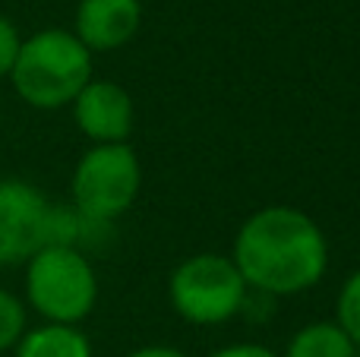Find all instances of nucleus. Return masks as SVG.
Returning a JSON list of instances; mask_svg holds the SVG:
<instances>
[{"label":"nucleus","instance_id":"obj_5","mask_svg":"<svg viewBox=\"0 0 360 357\" xmlns=\"http://www.w3.org/2000/svg\"><path fill=\"white\" fill-rule=\"evenodd\" d=\"M247 282L224 253H193L171 272L168 301L190 326H221L234 320L247 301Z\"/></svg>","mask_w":360,"mask_h":357},{"label":"nucleus","instance_id":"obj_15","mask_svg":"<svg viewBox=\"0 0 360 357\" xmlns=\"http://www.w3.org/2000/svg\"><path fill=\"white\" fill-rule=\"evenodd\" d=\"M127 357H186L180 348H171V345H146V348H136Z\"/></svg>","mask_w":360,"mask_h":357},{"label":"nucleus","instance_id":"obj_14","mask_svg":"<svg viewBox=\"0 0 360 357\" xmlns=\"http://www.w3.org/2000/svg\"><path fill=\"white\" fill-rule=\"evenodd\" d=\"M209 357H278V354L266 345H256V342H237V345L218 348V351H212Z\"/></svg>","mask_w":360,"mask_h":357},{"label":"nucleus","instance_id":"obj_13","mask_svg":"<svg viewBox=\"0 0 360 357\" xmlns=\"http://www.w3.org/2000/svg\"><path fill=\"white\" fill-rule=\"evenodd\" d=\"M19 44H22L19 29L4 16V13H0V79L10 76L13 60H16V54H19Z\"/></svg>","mask_w":360,"mask_h":357},{"label":"nucleus","instance_id":"obj_4","mask_svg":"<svg viewBox=\"0 0 360 357\" xmlns=\"http://www.w3.org/2000/svg\"><path fill=\"white\" fill-rule=\"evenodd\" d=\"M139 187L143 164L130 143L92 145L70 177V206L92 225H108L136 202Z\"/></svg>","mask_w":360,"mask_h":357},{"label":"nucleus","instance_id":"obj_3","mask_svg":"<svg viewBox=\"0 0 360 357\" xmlns=\"http://www.w3.org/2000/svg\"><path fill=\"white\" fill-rule=\"evenodd\" d=\"M98 301V278L79 247L48 244L25 263V304L44 323L79 326Z\"/></svg>","mask_w":360,"mask_h":357},{"label":"nucleus","instance_id":"obj_11","mask_svg":"<svg viewBox=\"0 0 360 357\" xmlns=\"http://www.w3.org/2000/svg\"><path fill=\"white\" fill-rule=\"evenodd\" d=\"M335 323L345 329L351 342L360 348V269L345 278L335 301Z\"/></svg>","mask_w":360,"mask_h":357},{"label":"nucleus","instance_id":"obj_16","mask_svg":"<svg viewBox=\"0 0 360 357\" xmlns=\"http://www.w3.org/2000/svg\"><path fill=\"white\" fill-rule=\"evenodd\" d=\"M357 357H360V348H357Z\"/></svg>","mask_w":360,"mask_h":357},{"label":"nucleus","instance_id":"obj_7","mask_svg":"<svg viewBox=\"0 0 360 357\" xmlns=\"http://www.w3.org/2000/svg\"><path fill=\"white\" fill-rule=\"evenodd\" d=\"M73 120L92 145L127 143L133 133L136 108L124 86L111 79H89L73 98Z\"/></svg>","mask_w":360,"mask_h":357},{"label":"nucleus","instance_id":"obj_8","mask_svg":"<svg viewBox=\"0 0 360 357\" xmlns=\"http://www.w3.org/2000/svg\"><path fill=\"white\" fill-rule=\"evenodd\" d=\"M143 25L139 0H79L73 16V35L89 51H117L136 38Z\"/></svg>","mask_w":360,"mask_h":357},{"label":"nucleus","instance_id":"obj_12","mask_svg":"<svg viewBox=\"0 0 360 357\" xmlns=\"http://www.w3.org/2000/svg\"><path fill=\"white\" fill-rule=\"evenodd\" d=\"M29 329L25 320V301L16 297L13 291L0 288V351H13L22 332Z\"/></svg>","mask_w":360,"mask_h":357},{"label":"nucleus","instance_id":"obj_10","mask_svg":"<svg viewBox=\"0 0 360 357\" xmlns=\"http://www.w3.org/2000/svg\"><path fill=\"white\" fill-rule=\"evenodd\" d=\"M278 357H357V345L335 320H319L300 326Z\"/></svg>","mask_w":360,"mask_h":357},{"label":"nucleus","instance_id":"obj_1","mask_svg":"<svg viewBox=\"0 0 360 357\" xmlns=\"http://www.w3.org/2000/svg\"><path fill=\"white\" fill-rule=\"evenodd\" d=\"M231 259L247 288L288 297L323 282L329 269V240L316 219L300 209L266 206L237 228Z\"/></svg>","mask_w":360,"mask_h":357},{"label":"nucleus","instance_id":"obj_2","mask_svg":"<svg viewBox=\"0 0 360 357\" xmlns=\"http://www.w3.org/2000/svg\"><path fill=\"white\" fill-rule=\"evenodd\" d=\"M6 79L35 111H60L92 79V51L70 29H41L22 38Z\"/></svg>","mask_w":360,"mask_h":357},{"label":"nucleus","instance_id":"obj_9","mask_svg":"<svg viewBox=\"0 0 360 357\" xmlns=\"http://www.w3.org/2000/svg\"><path fill=\"white\" fill-rule=\"evenodd\" d=\"M13 357H92V342L79 326L41 323L25 329L13 348Z\"/></svg>","mask_w":360,"mask_h":357},{"label":"nucleus","instance_id":"obj_6","mask_svg":"<svg viewBox=\"0 0 360 357\" xmlns=\"http://www.w3.org/2000/svg\"><path fill=\"white\" fill-rule=\"evenodd\" d=\"M51 202L38 187L19 177L0 181V266L29 263L48 244Z\"/></svg>","mask_w":360,"mask_h":357}]
</instances>
